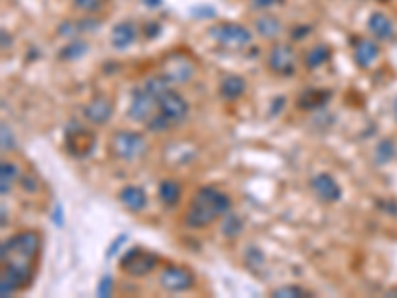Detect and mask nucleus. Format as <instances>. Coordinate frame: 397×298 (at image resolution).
I'll return each mask as SVG.
<instances>
[{
    "label": "nucleus",
    "instance_id": "obj_15",
    "mask_svg": "<svg viewBox=\"0 0 397 298\" xmlns=\"http://www.w3.org/2000/svg\"><path fill=\"white\" fill-rule=\"evenodd\" d=\"M135 38H138L135 24L120 22V24H115L113 30H111V46L115 48V50H125V48H130L135 42Z\"/></svg>",
    "mask_w": 397,
    "mask_h": 298
},
{
    "label": "nucleus",
    "instance_id": "obj_7",
    "mask_svg": "<svg viewBox=\"0 0 397 298\" xmlns=\"http://www.w3.org/2000/svg\"><path fill=\"white\" fill-rule=\"evenodd\" d=\"M158 106L159 112L163 113L167 120H171L173 125L181 123L187 118V113H189V106H187L185 98L181 93H177L175 90H169V88L158 98Z\"/></svg>",
    "mask_w": 397,
    "mask_h": 298
},
{
    "label": "nucleus",
    "instance_id": "obj_4",
    "mask_svg": "<svg viewBox=\"0 0 397 298\" xmlns=\"http://www.w3.org/2000/svg\"><path fill=\"white\" fill-rule=\"evenodd\" d=\"M158 255L143 251L141 247H133V249H130V251L121 257L120 267L125 274L139 279V277H148L149 272L158 267Z\"/></svg>",
    "mask_w": 397,
    "mask_h": 298
},
{
    "label": "nucleus",
    "instance_id": "obj_12",
    "mask_svg": "<svg viewBox=\"0 0 397 298\" xmlns=\"http://www.w3.org/2000/svg\"><path fill=\"white\" fill-rule=\"evenodd\" d=\"M312 191H314V195L324 201V203H336L340 197H342V189L338 185V181L332 178V175H328V173H320V175H316L312 179Z\"/></svg>",
    "mask_w": 397,
    "mask_h": 298
},
{
    "label": "nucleus",
    "instance_id": "obj_33",
    "mask_svg": "<svg viewBox=\"0 0 397 298\" xmlns=\"http://www.w3.org/2000/svg\"><path fill=\"white\" fill-rule=\"evenodd\" d=\"M250 4L257 10H267L268 6L277 4V0H250Z\"/></svg>",
    "mask_w": 397,
    "mask_h": 298
},
{
    "label": "nucleus",
    "instance_id": "obj_9",
    "mask_svg": "<svg viewBox=\"0 0 397 298\" xmlns=\"http://www.w3.org/2000/svg\"><path fill=\"white\" fill-rule=\"evenodd\" d=\"M268 68L280 76H290L296 70V52L288 44H274L268 52Z\"/></svg>",
    "mask_w": 397,
    "mask_h": 298
},
{
    "label": "nucleus",
    "instance_id": "obj_30",
    "mask_svg": "<svg viewBox=\"0 0 397 298\" xmlns=\"http://www.w3.org/2000/svg\"><path fill=\"white\" fill-rule=\"evenodd\" d=\"M125 241H128V235H125V233L120 235V237H115V239H113V242H111V245H110V249H108V252H105V257H108V259H111V257H113L115 252L120 251L121 245H123V242H125Z\"/></svg>",
    "mask_w": 397,
    "mask_h": 298
},
{
    "label": "nucleus",
    "instance_id": "obj_23",
    "mask_svg": "<svg viewBox=\"0 0 397 298\" xmlns=\"http://www.w3.org/2000/svg\"><path fill=\"white\" fill-rule=\"evenodd\" d=\"M328 58H330V48L324 46V44H318V46H314L306 54V66L310 70H314V68H320L322 64H326Z\"/></svg>",
    "mask_w": 397,
    "mask_h": 298
},
{
    "label": "nucleus",
    "instance_id": "obj_11",
    "mask_svg": "<svg viewBox=\"0 0 397 298\" xmlns=\"http://www.w3.org/2000/svg\"><path fill=\"white\" fill-rule=\"evenodd\" d=\"M93 145H96L93 133L86 131L83 128H80V125H74L72 133H68V138H66V148H68V151H70L72 155H76V158L90 155Z\"/></svg>",
    "mask_w": 397,
    "mask_h": 298
},
{
    "label": "nucleus",
    "instance_id": "obj_14",
    "mask_svg": "<svg viewBox=\"0 0 397 298\" xmlns=\"http://www.w3.org/2000/svg\"><path fill=\"white\" fill-rule=\"evenodd\" d=\"M120 201L125 209H130L131 213H139L148 207V195L145 191L138 185H125L120 191Z\"/></svg>",
    "mask_w": 397,
    "mask_h": 298
},
{
    "label": "nucleus",
    "instance_id": "obj_20",
    "mask_svg": "<svg viewBox=\"0 0 397 298\" xmlns=\"http://www.w3.org/2000/svg\"><path fill=\"white\" fill-rule=\"evenodd\" d=\"M159 201L165 207H175L179 205V199H181V185L175 179H165L161 181L159 185Z\"/></svg>",
    "mask_w": 397,
    "mask_h": 298
},
{
    "label": "nucleus",
    "instance_id": "obj_10",
    "mask_svg": "<svg viewBox=\"0 0 397 298\" xmlns=\"http://www.w3.org/2000/svg\"><path fill=\"white\" fill-rule=\"evenodd\" d=\"M195 74L193 62L185 56H169L163 62V76L169 82L175 84H185Z\"/></svg>",
    "mask_w": 397,
    "mask_h": 298
},
{
    "label": "nucleus",
    "instance_id": "obj_29",
    "mask_svg": "<svg viewBox=\"0 0 397 298\" xmlns=\"http://www.w3.org/2000/svg\"><path fill=\"white\" fill-rule=\"evenodd\" d=\"M0 130H2V149H14V140H12V131L9 130V125L6 123H2L0 125Z\"/></svg>",
    "mask_w": 397,
    "mask_h": 298
},
{
    "label": "nucleus",
    "instance_id": "obj_16",
    "mask_svg": "<svg viewBox=\"0 0 397 298\" xmlns=\"http://www.w3.org/2000/svg\"><path fill=\"white\" fill-rule=\"evenodd\" d=\"M379 58V46L378 42L373 40H360L356 44V50H354V62L360 66V68H370V66L376 64V60Z\"/></svg>",
    "mask_w": 397,
    "mask_h": 298
},
{
    "label": "nucleus",
    "instance_id": "obj_22",
    "mask_svg": "<svg viewBox=\"0 0 397 298\" xmlns=\"http://www.w3.org/2000/svg\"><path fill=\"white\" fill-rule=\"evenodd\" d=\"M254 24H257V30H259L260 36H264V38L278 36V34H280V30H282V26H280V20L274 19V16H268V14L260 16Z\"/></svg>",
    "mask_w": 397,
    "mask_h": 298
},
{
    "label": "nucleus",
    "instance_id": "obj_34",
    "mask_svg": "<svg viewBox=\"0 0 397 298\" xmlns=\"http://www.w3.org/2000/svg\"><path fill=\"white\" fill-rule=\"evenodd\" d=\"M393 112H396V118H397V102H396V108H393Z\"/></svg>",
    "mask_w": 397,
    "mask_h": 298
},
{
    "label": "nucleus",
    "instance_id": "obj_13",
    "mask_svg": "<svg viewBox=\"0 0 397 298\" xmlns=\"http://www.w3.org/2000/svg\"><path fill=\"white\" fill-rule=\"evenodd\" d=\"M111 113H113V106H111L110 100L103 98V96L93 98L92 102L83 108V115H86V120L92 121V123H96V125H103V123H108L111 118Z\"/></svg>",
    "mask_w": 397,
    "mask_h": 298
},
{
    "label": "nucleus",
    "instance_id": "obj_2",
    "mask_svg": "<svg viewBox=\"0 0 397 298\" xmlns=\"http://www.w3.org/2000/svg\"><path fill=\"white\" fill-rule=\"evenodd\" d=\"M229 209H231V197L217 187L205 185L195 193L187 207L185 225L191 229H205L215 223L219 217L229 213Z\"/></svg>",
    "mask_w": 397,
    "mask_h": 298
},
{
    "label": "nucleus",
    "instance_id": "obj_18",
    "mask_svg": "<svg viewBox=\"0 0 397 298\" xmlns=\"http://www.w3.org/2000/svg\"><path fill=\"white\" fill-rule=\"evenodd\" d=\"M368 30L378 40H389V38H393V34H396L393 22L383 12H373L371 14L370 19H368Z\"/></svg>",
    "mask_w": 397,
    "mask_h": 298
},
{
    "label": "nucleus",
    "instance_id": "obj_8",
    "mask_svg": "<svg viewBox=\"0 0 397 298\" xmlns=\"http://www.w3.org/2000/svg\"><path fill=\"white\" fill-rule=\"evenodd\" d=\"M155 110H159L158 100L151 96V93L145 90V88H138L133 96H131V103L128 108V115L131 120L141 121V123H148L153 115H155Z\"/></svg>",
    "mask_w": 397,
    "mask_h": 298
},
{
    "label": "nucleus",
    "instance_id": "obj_25",
    "mask_svg": "<svg viewBox=\"0 0 397 298\" xmlns=\"http://www.w3.org/2000/svg\"><path fill=\"white\" fill-rule=\"evenodd\" d=\"M86 52H88V44H86L83 40H72V42L60 52V58H62V60H78V58H82Z\"/></svg>",
    "mask_w": 397,
    "mask_h": 298
},
{
    "label": "nucleus",
    "instance_id": "obj_32",
    "mask_svg": "<svg viewBox=\"0 0 397 298\" xmlns=\"http://www.w3.org/2000/svg\"><path fill=\"white\" fill-rule=\"evenodd\" d=\"M52 223L56 227H62L64 225V215H62V205H56L54 213H52Z\"/></svg>",
    "mask_w": 397,
    "mask_h": 298
},
{
    "label": "nucleus",
    "instance_id": "obj_19",
    "mask_svg": "<svg viewBox=\"0 0 397 298\" xmlns=\"http://www.w3.org/2000/svg\"><path fill=\"white\" fill-rule=\"evenodd\" d=\"M328 100H330V92L318 90V88H308L298 98V106H300V110H314V108L324 106Z\"/></svg>",
    "mask_w": 397,
    "mask_h": 298
},
{
    "label": "nucleus",
    "instance_id": "obj_1",
    "mask_svg": "<svg viewBox=\"0 0 397 298\" xmlns=\"http://www.w3.org/2000/svg\"><path fill=\"white\" fill-rule=\"evenodd\" d=\"M40 252V237L34 231L19 233L2 242L0 259H2V279L0 294L6 298L20 289H24L28 280H32L34 261Z\"/></svg>",
    "mask_w": 397,
    "mask_h": 298
},
{
    "label": "nucleus",
    "instance_id": "obj_6",
    "mask_svg": "<svg viewBox=\"0 0 397 298\" xmlns=\"http://www.w3.org/2000/svg\"><path fill=\"white\" fill-rule=\"evenodd\" d=\"M159 284L169 292H187L195 287V274L185 267H165L159 272Z\"/></svg>",
    "mask_w": 397,
    "mask_h": 298
},
{
    "label": "nucleus",
    "instance_id": "obj_5",
    "mask_svg": "<svg viewBox=\"0 0 397 298\" xmlns=\"http://www.w3.org/2000/svg\"><path fill=\"white\" fill-rule=\"evenodd\" d=\"M211 36L225 48L240 50L247 48L252 42V32L240 24H221L211 30Z\"/></svg>",
    "mask_w": 397,
    "mask_h": 298
},
{
    "label": "nucleus",
    "instance_id": "obj_31",
    "mask_svg": "<svg viewBox=\"0 0 397 298\" xmlns=\"http://www.w3.org/2000/svg\"><path fill=\"white\" fill-rule=\"evenodd\" d=\"M100 0H74V6L78 10H86V12H93L98 9Z\"/></svg>",
    "mask_w": 397,
    "mask_h": 298
},
{
    "label": "nucleus",
    "instance_id": "obj_28",
    "mask_svg": "<svg viewBox=\"0 0 397 298\" xmlns=\"http://www.w3.org/2000/svg\"><path fill=\"white\" fill-rule=\"evenodd\" d=\"M20 183H22V189L28 191V193H36L38 189H40L34 175H22V178H20Z\"/></svg>",
    "mask_w": 397,
    "mask_h": 298
},
{
    "label": "nucleus",
    "instance_id": "obj_35",
    "mask_svg": "<svg viewBox=\"0 0 397 298\" xmlns=\"http://www.w3.org/2000/svg\"><path fill=\"white\" fill-rule=\"evenodd\" d=\"M379 2H388V0H379Z\"/></svg>",
    "mask_w": 397,
    "mask_h": 298
},
{
    "label": "nucleus",
    "instance_id": "obj_24",
    "mask_svg": "<svg viewBox=\"0 0 397 298\" xmlns=\"http://www.w3.org/2000/svg\"><path fill=\"white\" fill-rule=\"evenodd\" d=\"M221 233L225 237H239L242 233V219H240L239 215L234 213H225V219H222V225H221Z\"/></svg>",
    "mask_w": 397,
    "mask_h": 298
},
{
    "label": "nucleus",
    "instance_id": "obj_21",
    "mask_svg": "<svg viewBox=\"0 0 397 298\" xmlns=\"http://www.w3.org/2000/svg\"><path fill=\"white\" fill-rule=\"evenodd\" d=\"M20 175V169L16 163H12V161H2V165H0V193L2 195H6L12 185H14V181L16 178Z\"/></svg>",
    "mask_w": 397,
    "mask_h": 298
},
{
    "label": "nucleus",
    "instance_id": "obj_3",
    "mask_svg": "<svg viewBox=\"0 0 397 298\" xmlns=\"http://www.w3.org/2000/svg\"><path fill=\"white\" fill-rule=\"evenodd\" d=\"M110 151L113 158L121 159V161H135L148 151V141L141 133H135V131H115L111 135Z\"/></svg>",
    "mask_w": 397,
    "mask_h": 298
},
{
    "label": "nucleus",
    "instance_id": "obj_17",
    "mask_svg": "<svg viewBox=\"0 0 397 298\" xmlns=\"http://www.w3.org/2000/svg\"><path fill=\"white\" fill-rule=\"evenodd\" d=\"M247 92V82L237 74H229L225 76L221 80V86H219V93H221L222 100L227 102H234L242 98V93Z\"/></svg>",
    "mask_w": 397,
    "mask_h": 298
},
{
    "label": "nucleus",
    "instance_id": "obj_26",
    "mask_svg": "<svg viewBox=\"0 0 397 298\" xmlns=\"http://www.w3.org/2000/svg\"><path fill=\"white\" fill-rule=\"evenodd\" d=\"M272 297L277 298H304V297H312L310 292L302 287H282V289H277L272 292Z\"/></svg>",
    "mask_w": 397,
    "mask_h": 298
},
{
    "label": "nucleus",
    "instance_id": "obj_27",
    "mask_svg": "<svg viewBox=\"0 0 397 298\" xmlns=\"http://www.w3.org/2000/svg\"><path fill=\"white\" fill-rule=\"evenodd\" d=\"M111 289H113V280H111L110 274H105L100 284H98V297L102 298H110L111 297Z\"/></svg>",
    "mask_w": 397,
    "mask_h": 298
}]
</instances>
